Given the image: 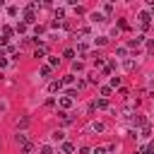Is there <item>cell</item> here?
I'll return each mask as SVG.
<instances>
[{"mask_svg": "<svg viewBox=\"0 0 154 154\" xmlns=\"http://www.w3.org/2000/svg\"><path fill=\"white\" fill-rule=\"evenodd\" d=\"M103 12H106V14H111V12H113V5H111V2H108V5H103Z\"/></svg>", "mask_w": 154, "mask_h": 154, "instance_id": "22", "label": "cell"}, {"mask_svg": "<svg viewBox=\"0 0 154 154\" xmlns=\"http://www.w3.org/2000/svg\"><path fill=\"white\" fill-rule=\"evenodd\" d=\"M41 154H53V149H51L48 144H43V147H41Z\"/></svg>", "mask_w": 154, "mask_h": 154, "instance_id": "21", "label": "cell"}, {"mask_svg": "<svg viewBox=\"0 0 154 154\" xmlns=\"http://www.w3.org/2000/svg\"><path fill=\"white\" fill-rule=\"evenodd\" d=\"M94 67H106V63H103V58H99V55H94Z\"/></svg>", "mask_w": 154, "mask_h": 154, "instance_id": "14", "label": "cell"}, {"mask_svg": "<svg viewBox=\"0 0 154 154\" xmlns=\"http://www.w3.org/2000/svg\"><path fill=\"white\" fill-rule=\"evenodd\" d=\"M111 87H120V77H111Z\"/></svg>", "mask_w": 154, "mask_h": 154, "instance_id": "20", "label": "cell"}, {"mask_svg": "<svg viewBox=\"0 0 154 154\" xmlns=\"http://www.w3.org/2000/svg\"><path fill=\"white\" fill-rule=\"evenodd\" d=\"M46 53H48V48H46L43 43H38V46H36V51H34V55H36V58H43Z\"/></svg>", "mask_w": 154, "mask_h": 154, "instance_id": "5", "label": "cell"}, {"mask_svg": "<svg viewBox=\"0 0 154 154\" xmlns=\"http://www.w3.org/2000/svg\"><path fill=\"white\" fill-rule=\"evenodd\" d=\"M51 70H53L51 65H43V67L38 70V75H41V77H48V75H51Z\"/></svg>", "mask_w": 154, "mask_h": 154, "instance_id": "11", "label": "cell"}, {"mask_svg": "<svg viewBox=\"0 0 154 154\" xmlns=\"http://www.w3.org/2000/svg\"><path fill=\"white\" fill-rule=\"evenodd\" d=\"M63 152H65V154H72V152H75V144H72V142H63Z\"/></svg>", "mask_w": 154, "mask_h": 154, "instance_id": "9", "label": "cell"}, {"mask_svg": "<svg viewBox=\"0 0 154 154\" xmlns=\"http://www.w3.org/2000/svg\"><path fill=\"white\" fill-rule=\"evenodd\" d=\"M60 89H63V79H53L48 84V91H60Z\"/></svg>", "mask_w": 154, "mask_h": 154, "instance_id": "4", "label": "cell"}, {"mask_svg": "<svg viewBox=\"0 0 154 154\" xmlns=\"http://www.w3.org/2000/svg\"><path fill=\"white\" fill-rule=\"evenodd\" d=\"M51 137H53V140H63V137H65V132H63V130H55Z\"/></svg>", "mask_w": 154, "mask_h": 154, "instance_id": "17", "label": "cell"}, {"mask_svg": "<svg viewBox=\"0 0 154 154\" xmlns=\"http://www.w3.org/2000/svg\"><path fill=\"white\" fill-rule=\"evenodd\" d=\"M147 48H149V51H154V38H149V41H147Z\"/></svg>", "mask_w": 154, "mask_h": 154, "instance_id": "24", "label": "cell"}, {"mask_svg": "<svg viewBox=\"0 0 154 154\" xmlns=\"http://www.w3.org/2000/svg\"><path fill=\"white\" fill-rule=\"evenodd\" d=\"M142 41H144V36H135V38H130V41H128V46H130V48H140V46H142Z\"/></svg>", "mask_w": 154, "mask_h": 154, "instance_id": "3", "label": "cell"}, {"mask_svg": "<svg viewBox=\"0 0 154 154\" xmlns=\"http://www.w3.org/2000/svg\"><path fill=\"white\" fill-rule=\"evenodd\" d=\"M111 94V87H101V99H106Z\"/></svg>", "mask_w": 154, "mask_h": 154, "instance_id": "19", "label": "cell"}, {"mask_svg": "<svg viewBox=\"0 0 154 154\" xmlns=\"http://www.w3.org/2000/svg\"><path fill=\"white\" fill-rule=\"evenodd\" d=\"M137 19H140V24H142V29H149V22H152V17H149V12H140L137 14Z\"/></svg>", "mask_w": 154, "mask_h": 154, "instance_id": "2", "label": "cell"}, {"mask_svg": "<svg viewBox=\"0 0 154 154\" xmlns=\"http://www.w3.org/2000/svg\"><path fill=\"white\" fill-rule=\"evenodd\" d=\"M26 26H29L26 22H19V24H17V31H19V34H24V31H26Z\"/></svg>", "mask_w": 154, "mask_h": 154, "instance_id": "16", "label": "cell"}, {"mask_svg": "<svg viewBox=\"0 0 154 154\" xmlns=\"http://www.w3.org/2000/svg\"><path fill=\"white\" fill-rule=\"evenodd\" d=\"M132 125H147V118L137 113V116H135V120H132Z\"/></svg>", "mask_w": 154, "mask_h": 154, "instance_id": "8", "label": "cell"}, {"mask_svg": "<svg viewBox=\"0 0 154 154\" xmlns=\"http://www.w3.org/2000/svg\"><path fill=\"white\" fill-rule=\"evenodd\" d=\"M12 34H14V31H12V26H2V36H5L7 41L12 38Z\"/></svg>", "mask_w": 154, "mask_h": 154, "instance_id": "10", "label": "cell"}, {"mask_svg": "<svg viewBox=\"0 0 154 154\" xmlns=\"http://www.w3.org/2000/svg\"><path fill=\"white\" fill-rule=\"evenodd\" d=\"M91 106H94V111H96V108H106V106H108V99H99V101H94Z\"/></svg>", "mask_w": 154, "mask_h": 154, "instance_id": "7", "label": "cell"}, {"mask_svg": "<svg viewBox=\"0 0 154 154\" xmlns=\"http://www.w3.org/2000/svg\"><path fill=\"white\" fill-rule=\"evenodd\" d=\"M147 5H149V7H154V0H149V2H147Z\"/></svg>", "mask_w": 154, "mask_h": 154, "instance_id": "26", "label": "cell"}, {"mask_svg": "<svg viewBox=\"0 0 154 154\" xmlns=\"http://www.w3.org/2000/svg\"><path fill=\"white\" fill-rule=\"evenodd\" d=\"M58 103H60V108H70V106H72V99H70V96H60Z\"/></svg>", "mask_w": 154, "mask_h": 154, "instance_id": "6", "label": "cell"}, {"mask_svg": "<svg viewBox=\"0 0 154 154\" xmlns=\"http://www.w3.org/2000/svg\"><path fill=\"white\" fill-rule=\"evenodd\" d=\"M91 130L94 132H103V123H91Z\"/></svg>", "mask_w": 154, "mask_h": 154, "instance_id": "15", "label": "cell"}, {"mask_svg": "<svg viewBox=\"0 0 154 154\" xmlns=\"http://www.w3.org/2000/svg\"><path fill=\"white\" fill-rule=\"evenodd\" d=\"M94 154H106V149H103V147H96V149H94Z\"/></svg>", "mask_w": 154, "mask_h": 154, "instance_id": "25", "label": "cell"}, {"mask_svg": "<svg viewBox=\"0 0 154 154\" xmlns=\"http://www.w3.org/2000/svg\"><path fill=\"white\" fill-rule=\"evenodd\" d=\"M58 63H60V58H51V60H48V65H51V67H55Z\"/></svg>", "mask_w": 154, "mask_h": 154, "instance_id": "23", "label": "cell"}, {"mask_svg": "<svg viewBox=\"0 0 154 154\" xmlns=\"http://www.w3.org/2000/svg\"><path fill=\"white\" fill-rule=\"evenodd\" d=\"M14 142L24 147V144H26V135H22V132H19V135H14Z\"/></svg>", "mask_w": 154, "mask_h": 154, "instance_id": "12", "label": "cell"}, {"mask_svg": "<svg viewBox=\"0 0 154 154\" xmlns=\"http://www.w3.org/2000/svg\"><path fill=\"white\" fill-rule=\"evenodd\" d=\"M34 7H36V5H29V7L24 10V22H26V24H34V22H36V14H34Z\"/></svg>", "mask_w": 154, "mask_h": 154, "instance_id": "1", "label": "cell"}, {"mask_svg": "<svg viewBox=\"0 0 154 154\" xmlns=\"http://www.w3.org/2000/svg\"><path fill=\"white\" fill-rule=\"evenodd\" d=\"M91 19H94V22H106V19H103V14H99V12H94V14H91Z\"/></svg>", "mask_w": 154, "mask_h": 154, "instance_id": "18", "label": "cell"}, {"mask_svg": "<svg viewBox=\"0 0 154 154\" xmlns=\"http://www.w3.org/2000/svg\"><path fill=\"white\" fill-rule=\"evenodd\" d=\"M31 152H34V144H31V142H26V144L22 147V152H19V154H31Z\"/></svg>", "mask_w": 154, "mask_h": 154, "instance_id": "13", "label": "cell"}]
</instances>
